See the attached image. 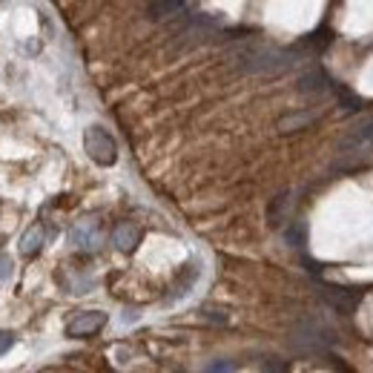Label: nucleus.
Wrapping results in <instances>:
<instances>
[{"label":"nucleus","mask_w":373,"mask_h":373,"mask_svg":"<svg viewBox=\"0 0 373 373\" xmlns=\"http://www.w3.org/2000/svg\"><path fill=\"white\" fill-rule=\"evenodd\" d=\"M12 267H15V264H12L9 256H0V282H6V279L12 276Z\"/></svg>","instance_id":"19"},{"label":"nucleus","mask_w":373,"mask_h":373,"mask_svg":"<svg viewBox=\"0 0 373 373\" xmlns=\"http://www.w3.org/2000/svg\"><path fill=\"white\" fill-rule=\"evenodd\" d=\"M330 87H333V78H330L327 69H325L322 64H316V61H310V64L302 69L299 81H296L299 95L304 98V101H310V104L327 101V98H330Z\"/></svg>","instance_id":"4"},{"label":"nucleus","mask_w":373,"mask_h":373,"mask_svg":"<svg viewBox=\"0 0 373 373\" xmlns=\"http://www.w3.org/2000/svg\"><path fill=\"white\" fill-rule=\"evenodd\" d=\"M262 367H264V370H287L290 365H287V362H276V359L270 356V359H264V362H262Z\"/></svg>","instance_id":"20"},{"label":"nucleus","mask_w":373,"mask_h":373,"mask_svg":"<svg viewBox=\"0 0 373 373\" xmlns=\"http://www.w3.org/2000/svg\"><path fill=\"white\" fill-rule=\"evenodd\" d=\"M187 15V0H149L147 17L152 24H175Z\"/></svg>","instance_id":"7"},{"label":"nucleus","mask_w":373,"mask_h":373,"mask_svg":"<svg viewBox=\"0 0 373 373\" xmlns=\"http://www.w3.org/2000/svg\"><path fill=\"white\" fill-rule=\"evenodd\" d=\"M290 345L293 350L299 353H330V347H336L339 339L327 325H322L319 319H302L296 327H293V336H290Z\"/></svg>","instance_id":"3"},{"label":"nucleus","mask_w":373,"mask_h":373,"mask_svg":"<svg viewBox=\"0 0 373 373\" xmlns=\"http://www.w3.org/2000/svg\"><path fill=\"white\" fill-rule=\"evenodd\" d=\"M107 325V313L101 310H87V313H78V316L66 325V336L72 339H81V336H92Z\"/></svg>","instance_id":"8"},{"label":"nucleus","mask_w":373,"mask_h":373,"mask_svg":"<svg viewBox=\"0 0 373 373\" xmlns=\"http://www.w3.org/2000/svg\"><path fill=\"white\" fill-rule=\"evenodd\" d=\"M299 64H310V57L293 46H267L262 41H235L230 49V66L242 75H282L296 69Z\"/></svg>","instance_id":"1"},{"label":"nucleus","mask_w":373,"mask_h":373,"mask_svg":"<svg viewBox=\"0 0 373 373\" xmlns=\"http://www.w3.org/2000/svg\"><path fill=\"white\" fill-rule=\"evenodd\" d=\"M44 242H46V230H44V224H35V227H29V230L24 233V239H21V253H24L26 259H32V256H37V253H41Z\"/></svg>","instance_id":"16"},{"label":"nucleus","mask_w":373,"mask_h":373,"mask_svg":"<svg viewBox=\"0 0 373 373\" xmlns=\"http://www.w3.org/2000/svg\"><path fill=\"white\" fill-rule=\"evenodd\" d=\"M84 149L98 167H112L118 161V144L104 127H89L84 132Z\"/></svg>","instance_id":"5"},{"label":"nucleus","mask_w":373,"mask_h":373,"mask_svg":"<svg viewBox=\"0 0 373 373\" xmlns=\"http://www.w3.org/2000/svg\"><path fill=\"white\" fill-rule=\"evenodd\" d=\"M138 242H141V230L135 227V224H129V221L118 224L115 233H112V244L118 250H124V253H132L135 247H138Z\"/></svg>","instance_id":"14"},{"label":"nucleus","mask_w":373,"mask_h":373,"mask_svg":"<svg viewBox=\"0 0 373 373\" xmlns=\"http://www.w3.org/2000/svg\"><path fill=\"white\" fill-rule=\"evenodd\" d=\"M319 121V112L316 109H299V112H290L284 118H279V129L282 132H299L310 124H316Z\"/></svg>","instance_id":"13"},{"label":"nucleus","mask_w":373,"mask_h":373,"mask_svg":"<svg viewBox=\"0 0 373 373\" xmlns=\"http://www.w3.org/2000/svg\"><path fill=\"white\" fill-rule=\"evenodd\" d=\"M290 210H293V192L276 195V199L270 201V207H267V224H270L273 230L284 227V224L290 221Z\"/></svg>","instance_id":"10"},{"label":"nucleus","mask_w":373,"mask_h":373,"mask_svg":"<svg viewBox=\"0 0 373 373\" xmlns=\"http://www.w3.org/2000/svg\"><path fill=\"white\" fill-rule=\"evenodd\" d=\"M330 32L327 29H319V32H313V35H304L302 41H299V49L310 57V61H316L319 55H325L327 52V46H330Z\"/></svg>","instance_id":"12"},{"label":"nucleus","mask_w":373,"mask_h":373,"mask_svg":"<svg viewBox=\"0 0 373 373\" xmlns=\"http://www.w3.org/2000/svg\"><path fill=\"white\" fill-rule=\"evenodd\" d=\"M330 98L336 101V107H342V112H362V98L353 89H347L345 84H339V81H333Z\"/></svg>","instance_id":"15"},{"label":"nucleus","mask_w":373,"mask_h":373,"mask_svg":"<svg viewBox=\"0 0 373 373\" xmlns=\"http://www.w3.org/2000/svg\"><path fill=\"white\" fill-rule=\"evenodd\" d=\"M69 244L75 250H84V253H92L101 247V227H98L95 221H84L78 224L72 233H69Z\"/></svg>","instance_id":"9"},{"label":"nucleus","mask_w":373,"mask_h":373,"mask_svg":"<svg viewBox=\"0 0 373 373\" xmlns=\"http://www.w3.org/2000/svg\"><path fill=\"white\" fill-rule=\"evenodd\" d=\"M336 170H353L365 164L373 155V115H362L359 121H353L347 132L336 144Z\"/></svg>","instance_id":"2"},{"label":"nucleus","mask_w":373,"mask_h":373,"mask_svg":"<svg viewBox=\"0 0 373 373\" xmlns=\"http://www.w3.org/2000/svg\"><path fill=\"white\" fill-rule=\"evenodd\" d=\"M319 299L330 310L342 313V316H353V310H356L359 302H362V296L356 290H347V287H339V284H322L319 287Z\"/></svg>","instance_id":"6"},{"label":"nucleus","mask_w":373,"mask_h":373,"mask_svg":"<svg viewBox=\"0 0 373 373\" xmlns=\"http://www.w3.org/2000/svg\"><path fill=\"white\" fill-rule=\"evenodd\" d=\"M135 319H138V313H132V310H127L121 316V322H135Z\"/></svg>","instance_id":"22"},{"label":"nucleus","mask_w":373,"mask_h":373,"mask_svg":"<svg viewBox=\"0 0 373 373\" xmlns=\"http://www.w3.org/2000/svg\"><path fill=\"white\" fill-rule=\"evenodd\" d=\"M284 242L293 250L304 253V247H307V224L304 221H287L284 224Z\"/></svg>","instance_id":"17"},{"label":"nucleus","mask_w":373,"mask_h":373,"mask_svg":"<svg viewBox=\"0 0 373 373\" xmlns=\"http://www.w3.org/2000/svg\"><path fill=\"white\" fill-rule=\"evenodd\" d=\"M233 367H235L233 362H210L207 365V370H233Z\"/></svg>","instance_id":"21"},{"label":"nucleus","mask_w":373,"mask_h":373,"mask_svg":"<svg viewBox=\"0 0 373 373\" xmlns=\"http://www.w3.org/2000/svg\"><path fill=\"white\" fill-rule=\"evenodd\" d=\"M199 276H201V267L199 264H184V270L179 273V279L172 282V293H170V302H179V299H184L187 293L192 290V284L199 282Z\"/></svg>","instance_id":"11"},{"label":"nucleus","mask_w":373,"mask_h":373,"mask_svg":"<svg viewBox=\"0 0 373 373\" xmlns=\"http://www.w3.org/2000/svg\"><path fill=\"white\" fill-rule=\"evenodd\" d=\"M12 347H15V333L0 330V356H3V353H9Z\"/></svg>","instance_id":"18"}]
</instances>
